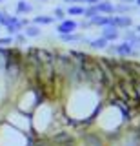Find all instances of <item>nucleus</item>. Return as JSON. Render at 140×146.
I'll return each instance as SVG.
<instances>
[{"instance_id":"nucleus-7","label":"nucleus","mask_w":140,"mask_h":146,"mask_svg":"<svg viewBox=\"0 0 140 146\" xmlns=\"http://www.w3.org/2000/svg\"><path fill=\"white\" fill-rule=\"evenodd\" d=\"M22 33L26 35V38H37V36H40V33H42V29H40V26L29 24V26H26L24 29H22Z\"/></svg>"},{"instance_id":"nucleus-4","label":"nucleus","mask_w":140,"mask_h":146,"mask_svg":"<svg viewBox=\"0 0 140 146\" xmlns=\"http://www.w3.org/2000/svg\"><path fill=\"white\" fill-rule=\"evenodd\" d=\"M95 7H97V11L100 13V15H113V13H115V6H113L111 2H107V0H100Z\"/></svg>"},{"instance_id":"nucleus-8","label":"nucleus","mask_w":140,"mask_h":146,"mask_svg":"<svg viewBox=\"0 0 140 146\" xmlns=\"http://www.w3.org/2000/svg\"><path fill=\"white\" fill-rule=\"evenodd\" d=\"M133 53H135V49H133V46L129 42L116 44V55H120V57H131Z\"/></svg>"},{"instance_id":"nucleus-23","label":"nucleus","mask_w":140,"mask_h":146,"mask_svg":"<svg viewBox=\"0 0 140 146\" xmlns=\"http://www.w3.org/2000/svg\"><path fill=\"white\" fill-rule=\"evenodd\" d=\"M64 2H69V4H75V2H82V0H64Z\"/></svg>"},{"instance_id":"nucleus-22","label":"nucleus","mask_w":140,"mask_h":146,"mask_svg":"<svg viewBox=\"0 0 140 146\" xmlns=\"http://www.w3.org/2000/svg\"><path fill=\"white\" fill-rule=\"evenodd\" d=\"M131 2H135V0H120V4H131Z\"/></svg>"},{"instance_id":"nucleus-27","label":"nucleus","mask_w":140,"mask_h":146,"mask_svg":"<svg viewBox=\"0 0 140 146\" xmlns=\"http://www.w3.org/2000/svg\"><path fill=\"white\" fill-rule=\"evenodd\" d=\"M2 2H4V0H0V4H2Z\"/></svg>"},{"instance_id":"nucleus-26","label":"nucleus","mask_w":140,"mask_h":146,"mask_svg":"<svg viewBox=\"0 0 140 146\" xmlns=\"http://www.w3.org/2000/svg\"><path fill=\"white\" fill-rule=\"evenodd\" d=\"M40 2H46V0H40Z\"/></svg>"},{"instance_id":"nucleus-29","label":"nucleus","mask_w":140,"mask_h":146,"mask_svg":"<svg viewBox=\"0 0 140 146\" xmlns=\"http://www.w3.org/2000/svg\"><path fill=\"white\" fill-rule=\"evenodd\" d=\"M0 15H2V11H0Z\"/></svg>"},{"instance_id":"nucleus-10","label":"nucleus","mask_w":140,"mask_h":146,"mask_svg":"<svg viewBox=\"0 0 140 146\" xmlns=\"http://www.w3.org/2000/svg\"><path fill=\"white\" fill-rule=\"evenodd\" d=\"M55 22V17H47V15H38L33 18V24L35 26H49Z\"/></svg>"},{"instance_id":"nucleus-18","label":"nucleus","mask_w":140,"mask_h":146,"mask_svg":"<svg viewBox=\"0 0 140 146\" xmlns=\"http://www.w3.org/2000/svg\"><path fill=\"white\" fill-rule=\"evenodd\" d=\"M13 44V36H0V48L2 46H11Z\"/></svg>"},{"instance_id":"nucleus-13","label":"nucleus","mask_w":140,"mask_h":146,"mask_svg":"<svg viewBox=\"0 0 140 146\" xmlns=\"http://www.w3.org/2000/svg\"><path fill=\"white\" fill-rule=\"evenodd\" d=\"M66 15H71V17H82L84 15V7L82 6H69L66 11Z\"/></svg>"},{"instance_id":"nucleus-1","label":"nucleus","mask_w":140,"mask_h":146,"mask_svg":"<svg viewBox=\"0 0 140 146\" xmlns=\"http://www.w3.org/2000/svg\"><path fill=\"white\" fill-rule=\"evenodd\" d=\"M76 27H78V22L73 20V18H66L62 20L60 24L57 26V33L58 35H69V33H75Z\"/></svg>"},{"instance_id":"nucleus-11","label":"nucleus","mask_w":140,"mask_h":146,"mask_svg":"<svg viewBox=\"0 0 140 146\" xmlns=\"http://www.w3.org/2000/svg\"><path fill=\"white\" fill-rule=\"evenodd\" d=\"M87 44L91 46L93 49H106V48H107V44H109V42H107L106 38H102V36H100V38H93V40H89Z\"/></svg>"},{"instance_id":"nucleus-19","label":"nucleus","mask_w":140,"mask_h":146,"mask_svg":"<svg viewBox=\"0 0 140 146\" xmlns=\"http://www.w3.org/2000/svg\"><path fill=\"white\" fill-rule=\"evenodd\" d=\"M106 51L109 53V55H116V44H107Z\"/></svg>"},{"instance_id":"nucleus-25","label":"nucleus","mask_w":140,"mask_h":146,"mask_svg":"<svg viewBox=\"0 0 140 146\" xmlns=\"http://www.w3.org/2000/svg\"><path fill=\"white\" fill-rule=\"evenodd\" d=\"M135 2H137V7H140V0H135Z\"/></svg>"},{"instance_id":"nucleus-17","label":"nucleus","mask_w":140,"mask_h":146,"mask_svg":"<svg viewBox=\"0 0 140 146\" xmlns=\"http://www.w3.org/2000/svg\"><path fill=\"white\" fill-rule=\"evenodd\" d=\"M26 44V35L24 33H16V35H13V44Z\"/></svg>"},{"instance_id":"nucleus-21","label":"nucleus","mask_w":140,"mask_h":146,"mask_svg":"<svg viewBox=\"0 0 140 146\" xmlns=\"http://www.w3.org/2000/svg\"><path fill=\"white\" fill-rule=\"evenodd\" d=\"M78 26H80V27H84V29H85V27H89V26H91V22H89V20H82V22H80Z\"/></svg>"},{"instance_id":"nucleus-28","label":"nucleus","mask_w":140,"mask_h":146,"mask_svg":"<svg viewBox=\"0 0 140 146\" xmlns=\"http://www.w3.org/2000/svg\"><path fill=\"white\" fill-rule=\"evenodd\" d=\"M0 29H2V26H0Z\"/></svg>"},{"instance_id":"nucleus-20","label":"nucleus","mask_w":140,"mask_h":146,"mask_svg":"<svg viewBox=\"0 0 140 146\" xmlns=\"http://www.w3.org/2000/svg\"><path fill=\"white\" fill-rule=\"evenodd\" d=\"M82 2H84V4H87V6H97L100 0H82Z\"/></svg>"},{"instance_id":"nucleus-3","label":"nucleus","mask_w":140,"mask_h":146,"mask_svg":"<svg viewBox=\"0 0 140 146\" xmlns=\"http://www.w3.org/2000/svg\"><path fill=\"white\" fill-rule=\"evenodd\" d=\"M118 36H120L118 27H115V26H106V27H102V38H106L107 42H113V40H116Z\"/></svg>"},{"instance_id":"nucleus-6","label":"nucleus","mask_w":140,"mask_h":146,"mask_svg":"<svg viewBox=\"0 0 140 146\" xmlns=\"http://www.w3.org/2000/svg\"><path fill=\"white\" fill-rule=\"evenodd\" d=\"M89 22H91V26H100V27H106V26H113V17L97 15V17H93Z\"/></svg>"},{"instance_id":"nucleus-16","label":"nucleus","mask_w":140,"mask_h":146,"mask_svg":"<svg viewBox=\"0 0 140 146\" xmlns=\"http://www.w3.org/2000/svg\"><path fill=\"white\" fill-rule=\"evenodd\" d=\"M53 13H55V20H66V11H64V9H62V7H55V11H53Z\"/></svg>"},{"instance_id":"nucleus-24","label":"nucleus","mask_w":140,"mask_h":146,"mask_svg":"<svg viewBox=\"0 0 140 146\" xmlns=\"http://www.w3.org/2000/svg\"><path fill=\"white\" fill-rule=\"evenodd\" d=\"M135 31H137V33H138V35H140V24H138V26H137V27H135Z\"/></svg>"},{"instance_id":"nucleus-12","label":"nucleus","mask_w":140,"mask_h":146,"mask_svg":"<svg viewBox=\"0 0 140 146\" xmlns=\"http://www.w3.org/2000/svg\"><path fill=\"white\" fill-rule=\"evenodd\" d=\"M133 6L131 4H116L115 6V13H118V15H128V13L133 11Z\"/></svg>"},{"instance_id":"nucleus-2","label":"nucleus","mask_w":140,"mask_h":146,"mask_svg":"<svg viewBox=\"0 0 140 146\" xmlns=\"http://www.w3.org/2000/svg\"><path fill=\"white\" fill-rule=\"evenodd\" d=\"M113 26L115 27H124V29H129L131 26H133V18L128 17V15H116L113 17Z\"/></svg>"},{"instance_id":"nucleus-15","label":"nucleus","mask_w":140,"mask_h":146,"mask_svg":"<svg viewBox=\"0 0 140 146\" xmlns=\"http://www.w3.org/2000/svg\"><path fill=\"white\" fill-rule=\"evenodd\" d=\"M137 35H138L137 31H131V29H126V33H124V42H129V44H131V42H133L135 38H137Z\"/></svg>"},{"instance_id":"nucleus-14","label":"nucleus","mask_w":140,"mask_h":146,"mask_svg":"<svg viewBox=\"0 0 140 146\" xmlns=\"http://www.w3.org/2000/svg\"><path fill=\"white\" fill-rule=\"evenodd\" d=\"M97 15H100V13H98L97 11V7H95V6H87V7H84V18H85V20H91V18L93 17H97Z\"/></svg>"},{"instance_id":"nucleus-5","label":"nucleus","mask_w":140,"mask_h":146,"mask_svg":"<svg viewBox=\"0 0 140 146\" xmlns=\"http://www.w3.org/2000/svg\"><path fill=\"white\" fill-rule=\"evenodd\" d=\"M60 40L66 44H73V42H89V38L78 35V33H69V35H60Z\"/></svg>"},{"instance_id":"nucleus-9","label":"nucleus","mask_w":140,"mask_h":146,"mask_svg":"<svg viewBox=\"0 0 140 146\" xmlns=\"http://www.w3.org/2000/svg\"><path fill=\"white\" fill-rule=\"evenodd\" d=\"M33 11V6L26 0H18L16 2V15H28V13Z\"/></svg>"}]
</instances>
